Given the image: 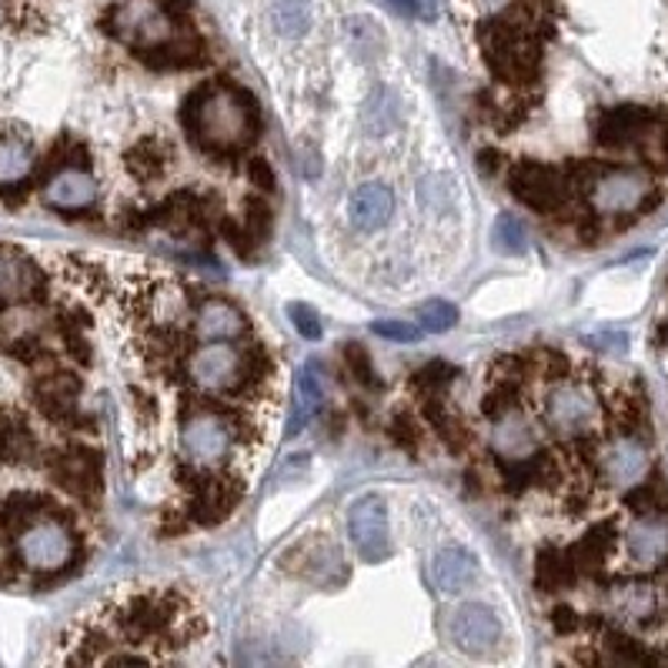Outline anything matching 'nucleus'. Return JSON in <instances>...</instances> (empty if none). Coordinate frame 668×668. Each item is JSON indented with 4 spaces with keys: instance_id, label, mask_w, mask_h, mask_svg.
Instances as JSON below:
<instances>
[{
    "instance_id": "47",
    "label": "nucleus",
    "mask_w": 668,
    "mask_h": 668,
    "mask_svg": "<svg viewBox=\"0 0 668 668\" xmlns=\"http://www.w3.org/2000/svg\"><path fill=\"white\" fill-rule=\"evenodd\" d=\"M552 625H555V632H559V635H568V632H575V628H578V612H575V608H568V605H559V608L552 612Z\"/></svg>"
},
{
    "instance_id": "44",
    "label": "nucleus",
    "mask_w": 668,
    "mask_h": 668,
    "mask_svg": "<svg viewBox=\"0 0 668 668\" xmlns=\"http://www.w3.org/2000/svg\"><path fill=\"white\" fill-rule=\"evenodd\" d=\"M392 438L401 445V448H411V451H418V425L411 421V418H405V415H398L395 418V425H392Z\"/></svg>"
},
{
    "instance_id": "34",
    "label": "nucleus",
    "mask_w": 668,
    "mask_h": 668,
    "mask_svg": "<svg viewBox=\"0 0 668 668\" xmlns=\"http://www.w3.org/2000/svg\"><path fill=\"white\" fill-rule=\"evenodd\" d=\"M455 368L451 365H445V362H431V365H425V368H418L415 375H411V382H408V388L418 395V398H431V395H445V388L455 382Z\"/></svg>"
},
{
    "instance_id": "35",
    "label": "nucleus",
    "mask_w": 668,
    "mask_h": 668,
    "mask_svg": "<svg viewBox=\"0 0 668 668\" xmlns=\"http://www.w3.org/2000/svg\"><path fill=\"white\" fill-rule=\"evenodd\" d=\"M418 198H421V205L428 211H435L441 218H451L455 208H458V195H455L448 178H425L421 188H418Z\"/></svg>"
},
{
    "instance_id": "33",
    "label": "nucleus",
    "mask_w": 668,
    "mask_h": 668,
    "mask_svg": "<svg viewBox=\"0 0 668 668\" xmlns=\"http://www.w3.org/2000/svg\"><path fill=\"white\" fill-rule=\"evenodd\" d=\"M271 21H274L281 38H301V34H307L314 14H311L307 0H278L274 11H271Z\"/></svg>"
},
{
    "instance_id": "23",
    "label": "nucleus",
    "mask_w": 668,
    "mask_h": 668,
    "mask_svg": "<svg viewBox=\"0 0 668 668\" xmlns=\"http://www.w3.org/2000/svg\"><path fill=\"white\" fill-rule=\"evenodd\" d=\"M494 455L501 461H525L535 455V435L532 425L525 418H519L515 411H505L501 418H494Z\"/></svg>"
},
{
    "instance_id": "28",
    "label": "nucleus",
    "mask_w": 668,
    "mask_h": 668,
    "mask_svg": "<svg viewBox=\"0 0 668 668\" xmlns=\"http://www.w3.org/2000/svg\"><path fill=\"white\" fill-rule=\"evenodd\" d=\"M51 509V501L41 498V494H31V491H14L4 498V505H0V535H4L8 542L31 522L38 519L41 512Z\"/></svg>"
},
{
    "instance_id": "17",
    "label": "nucleus",
    "mask_w": 668,
    "mask_h": 668,
    "mask_svg": "<svg viewBox=\"0 0 668 668\" xmlns=\"http://www.w3.org/2000/svg\"><path fill=\"white\" fill-rule=\"evenodd\" d=\"M602 468H605V478H608V481H615V484H622V488H632V484L645 481V474H648V451H645V445L635 441V438H618V441L605 451Z\"/></svg>"
},
{
    "instance_id": "10",
    "label": "nucleus",
    "mask_w": 668,
    "mask_h": 668,
    "mask_svg": "<svg viewBox=\"0 0 668 668\" xmlns=\"http://www.w3.org/2000/svg\"><path fill=\"white\" fill-rule=\"evenodd\" d=\"M97 201V181L87 175L84 164H64L44 185V205L64 215L87 211Z\"/></svg>"
},
{
    "instance_id": "27",
    "label": "nucleus",
    "mask_w": 668,
    "mask_h": 668,
    "mask_svg": "<svg viewBox=\"0 0 668 668\" xmlns=\"http://www.w3.org/2000/svg\"><path fill=\"white\" fill-rule=\"evenodd\" d=\"M668 549V529L655 519V515H645L632 525L628 532V555L638 562V565H655Z\"/></svg>"
},
{
    "instance_id": "8",
    "label": "nucleus",
    "mask_w": 668,
    "mask_h": 668,
    "mask_svg": "<svg viewBox=\"0 0 668 668\" xmlns=\"http://www.w3.org/2000/svg\"><path fill=\"white\" fill-rule=\"evenodd\" d=\"M195 498H191V519L198 525H218L225 522L244 494V481L238 474H208L201 471L195 481Z\"/></svg>"
},
{
    "instance_id": "4",
    "label": "nucleus",
    "mask_w": 668,
    "mask_h": 668,
    "mask_svg": "<svg viewBox=\"0 0 668 668\" xmlns=\"http://www.w3.org/2000/svg\"><path fill=\"white\" fill-rule=\"evenodd\" d=\"M241 421L221 411H195L181 428V451L191 465L205 468L228 455L231 441L241 435Z\"/></svg>"
},
{
    "instance_id": "21",
    "label": "nucleus",
    "mask_w": 668,
    "mask_h": 668,
    "mask_svg": "<svg viewBox=\"0 0 668 668\" xmlns=\"http://www.w3.org/2000/svg\"><path fill=\"white\" fill-rule=\"evenodd\" d=\"M395 215V195L385 185H365L355 191L352 198V221L358 231L372 234L378 228H385Z\"/></svg>"
},
{
    "instance_id": "29",
    "label": "nucleus",
    "mask_w": 668,
    "mask_h": 668,
    "mask_svg": "<svg viewBox=\"0 0 668 668\" xmlns=\"http://www.w3.org/2000/svg\"><path fill=\"white\" fill-rule=\"evenodd\" d=\"M578 575V565L572 559V552H562L555 545L542 549L539 552V565H535V582L542 592H559V588H568Z\"/></svg>"
},
{
    "instance_id": "22",
    "label": "nucleus",
    "mask_w": 668,
    "mask_h": 668,
    "mask_svg": "<svg viewBox=\"0 0 668 668\" xmlns=\"http://www.w3.org/2000/svg\"><path fill=\"white\" fill-rule=\"evenodd\" d=\"M77 392H81V382H77L74 375H67V372L44 375V378L34 385V395H38L44 415L54 418V421H67V418H74Z\"/></svg>"
},
{
    "instance_id": "42",
    "label": "nucleus",
    "mask_w": 668,
    "mask_h": 668,
    "mask_svg": "<svg viewBox=\"0 0 668 668\" xmlns=\"http://www.w3.org/2000/svg\"><path fill=\"white\" fill-rule=\"evenodd\" d=\"M288 314H291V321H294V327H298L301 338H307V342L321 338V321H317V314H314L307 304H291Z\"/></svg>"
},
{
    "instance_id": "24",
    "label": "nucleus",
    "mask_w": 668,
    "mask_h": 668,
    "mask_svg": "<svg viewBox=\"0 0 668 668\" xmlns=\"http://www.w3.org/2000/svg\"><path fill=\"white\" fill-rule=\"evenodd\" d=\"M34 455H38V438L31 425L24 421V415L0 408V458L11 465H24V461H34Z\"/></svg>"
},
{
    "instance_id": "7",
    "label": "nucleus",
    "mask_w": 668,
    "mask_h": 668,
    "mask_svg": "<svg viewBox=\"0 0 668 668\" xmlns=\"http://www.w3.org/2000/svg\"><path fill=\"white\" fill-rule=\"evenodd\" d=\"M448 638L458 651L481 658L501 641V622L491 608H484L478 602H465L448 618Z\"/></svg>"
},
{
    "instance_id": "12",
    "label": "nucleus",
    "mask_w": 668,
    "mask_h": 668,
    "mask_svg": "<svg viewBox=\"0 0 668 668\" xmlns=\"http://www.w3.org/2000/svg\"><path fill=\"white\" fill-rule=\"evenodd\" d=\"M592 205L602 215H625L641 208L648 195V178L641 171H605L592 188Z\"/></svg>"
},
{
    "instance_id": "46",
    "label": "nucleus",
    "mask_w": 668,
    "mask_h": 668,
    "mask_svg": "<svg viewBox=\"0 0 668 668\" xmlns=\"http://www.w3.org/2000/svg\"><path fill=\"white\" fill-rule=\"evenodd\" d=\"M160 14H164L167 21H175V24H188L191 14H195V0H164Z\"/></svg>"
},
{
    "instance_id": "18",
    "label": "nucleus",
    "mask_w": 668,
    "mask_h": 668,
    "mask_svg": "<svg viewBox=\"0 0 668 668\" xmlns=\"http://www.w3.org/2000/svg\"><path fill=\"white\" fill-rule=\"evenodd\" d=\"M147 67L157 71H181V67H198L208 61V48L201 38H167L147 51H137Z\"/></svg>"
},
{
    "instance_id": "9",
    "label": "nucleus",
    "mask_w": 668,
    "mask_h": 668,
    "mask_svg": "<svg viewBox=\"0 0 668 668\" xmlns=\"http://www.w3.org/2000/svg\"><path fill=\"white\" fill-rule=\"evenodd\" d=\"M348 532L355 542V552L365 562H382L388 559L392 545H388V519H385V501L375 494L358 498L352 512H348Z\"/></svg>"
},
{
    "instance_id": "32",
    "label": "nucleus",
    "mask_w": 668,
    "mask_h": 668,
    "mask_svg": "<svg viewBox=\"0 0 668 668\" xmlns=\"http://www.w3.org/2000/svg\"><path fill=\"white\" fill-rule=\"evenodd\" d=\"M612 549H615V525L605 522V525H598L595 532H588V535L572 549V559H575L578 568H595V565H602V562L612 555Z\"/></svg>"
},
{
    "instance_id": "3",
    "label": "nucleus",
    "mask_w": 668,
    "mask_h": 668,
    "mask_svg": "<svg viewBox=\"0 0 668 668\" xmlns=\"http://www.w3.org/2000/svg\"><path fill=\"white\" fill-rule=\"evenodd\" d=\"M484 61L491 64V71L501 81H525L535 74L539 67V44L515 24L505 18H491L481 24L478 31Z\"/></svg>"
},
{
    "instance_id": "31",
    "label": "nucleus",
    "mask_w": 668,
    "mask_h": 668,
    "mask_svg": "<svg viewBox=\"0 0 668 668\" xmlns=\"http://www.w3.org/2000/svg\"><path fill=\"white\" fill-rule=\"evenodd\" d=\"M191 317V298L181 288H160L150 294V321L164 331H178Z\"/></svg>"
},
{
    "instance_id": "15",
    "label": "nucleus",
    "mask_w": 668,
    "mask_h": 668,
    "mask_svg": "<svg viewBox=\"0 0 668 668\" xmlns=\"http://www.w3.org/2000/svg\"><path fill=\"white\" fill-rule=\"evenodd\" d=\"M195 331H198V338L205 345H211V342H234V338H241V334L248 331V321H244V314L234 304H228L221 298H205L198 304V311H195Z\"/></svg>"
},
{
    "instance_id": "45",
    "label": "nucleus",
    "mask_w": 668,
    "mask_h": 668,
    "mask_svg": "<svg viewBox=\"0 0 668 668\" xmlns=\"http://www.w3.org/2000/svg\"><path fill=\"white\" fill-rule=\"evenodd\" d=\"M539 362L545 365V378H552V382H559V378L568 375V358H565L562 352L542 348V352H539Z\"/></svg>"
},
{
    "instance_id": "40",
    "label": "nucleus",
    "mask_w": 668,
    "mask_h": 668,
    "mask_svg": "<svg viewBox=\"0 0 668 668\" xmlns=\"http://www.w3.org/2000/svg\"><path fill=\"white\" fill-rule=\"evenodd\" d=\"M345 362L352 368V375L365 385V388H378V378H375V365L365 352V345H345Z\"/></svg>"
},
{
    "instance_id": "16",
    "label": "nucleus",
    "mask_w": 668,
    "mask_h": 668,
    "mask_svg": "<svg viewBox=\"0 0 668 668\" xmlns=\"http://www.w3.org/2000/svg\"><path fill=\"white\" fill-rule=\"evenodd\" d=\"M51 474L67 491L87 498L101 491V458L94 451H64L51 461Z\"/></svg>"
},
{
    "instance_id": "2",
    "label": "nucleus",
    "mask_w": 668,
    "mask_h": 668,
    "mask_svg": "<svg viewBox=\"0 0 668 668\" xmlns=\"http://www.w3.org/2000/svg\"><path fill=\"white\" fill-rule=\"evenodd\" d=\"M18 559L38 572V575H54L64 572L74 555H77V539L71 532V525L58 515V512H41L38 519H31L14 539H11Z\"/></svg>"
},
{
    "instance_id": "19",
    "label": "nucleus",
    "mask_w": 668,
    "mask_h": 668,
    "mask_svg": "<svg viewBox=\"0 0 668 668\" xmlns=\"http://www.w3.org/2000/svg\"><path fill=\"white\" fill-rule=\"evenodd\" d=\"M431 578H435L438 592L455 595L478 578V562L471 559V552H465L458 545H445L431 559Z\"/></svg>"
},
{
    "instance_id": "20",
    "label": "nucleus",
    "mask_w": 668,
    "mask_h": 668,
    "mask_svg": "<svg viewBox=\"0 0 668 668\" xmlns=\"http://www.w3.org/2000/svg\"><path fill=\"white\" fill-rule=\"evenodd\" d=\"M34 175V147L24 134L0 131V188L14 191Z\"/></svg>"
},
{
    "instance_id": "30",
    "label": "nucleus",
    "mask_w": 668,
    "mask_h": 668,
    "mask_svg": "<svg viewBox=\"0 0 668 668\" xmlns=\"http://www.w3.org/2000/svg\"><path fill=\"white\" fill-rule=\"evenodd\" d=\"M167 157H171V147L157 137H144L137 147L127 150V171L137 181H157L167 171Z\"/></svg>"
},
{
    "instance_id": "37",
    "label": "nucleus",
    "mask_w": 668,
    "mask_h": 668,
    "mask_svg": "<svg viewBox=\"0 0 668 668\" xmlns=\"http://www.w3.org/2000/svg\"><path fill=\"white\" fill-rule=\"evenodd\" d=\"M271 221H274V215H271L264 198H248L244 201V231L251 234L254 244H261L271 234Z\"/></svg>"
},
{
    "instance_id": "13",
    "label": "nucleus",
    "mask_w": 668,
    "mask_h": 668,
    "mask_svg": "<svg viewBox=\"0 0 668 668\" xmlns=\"http://www.w3.org/2000/svg\"><path fill=\"white\" fill-rule=\"evenodd\" d=\"M545 421L562 435H582L595 425V401L578 385H562L545 405Z\"/></svg>"
},
{
    "instance_id": "25",
    "label": "nucleus",
    "mask_w": 668,
    "mask_h": 668,
    "mask_svg": "<svg viewBox=\"0 0 668 668\" xmlns=\"http://www.w3.org/2000/svg\"><path fill=\"white\" fill-rule=\"evenodd\" d=\"M298 575L317 582V585H334V582H345V562H342V552L334 549L331 542L317 539V542H307L301 549V565H298Z\"/></svg>"
},
{
    "instance_id": "14",
    "label": "nucleus",
    "mask_w": 668,
    "mask_h": 668,
    "mask_svg": "<svg viewBox=\"0 0 668 668\" xmlns=\"http://www.w3.org/2000/svg\"><path fill=\"white\" fill-rule=\"evenodd\" d=\"M41 294V271L14 248H0V304H21Z\"/></svg>"
},
{
    "instance_id": "36",
    "label": "nucleus",
    "mask_w": 668,
    "mask_h": 668,
    "mask_svg": "<svg viewBox=\"0 0 668 668\" xmlns=\"http://www.w3.org/2000/svg\"><path fill=\"white\" fill-rule=\"evenodd\" d=\"M401 121V111H398V101L388 94V91H378L372 101H368V111H365V124L372 134H388L392 127H398Z\"/></svg>"
},
{
    "instance_id": "43",
    "label": "nucleus",
    "mask_w": 668,
    "mask_h": 668,
    "mask_svg": "<svg viewBox=\"0 0 668 668\" xmlns=\"http://www.w3.org/2000/svg\"><path fill=\"white\" fill-rule=\"evenodd\" d=\"M244 171H248V181L258 188V191H274V167L264 160V157H251L248 164H244Z\"/></svg>"
},
{
    "instance_id": "38",
    "label": "nucleus",
    "mask_w": 668,
    "mask_h": 668,
    "mask_svg": "<svg viewBox=\"0 0 668 668\" xmlns=\"http://www.w3.org/2000/svg\"><path fill=\"white\" fill-rule=\"evenodd\" d=\"M494 248L505 251V254H522L525 251V228L512 215L498 218V225H494Z\"/></svg>"
},
{
    "instance_id": "26",
    "label": "nucleus",
    "mask_w": 668,
    "mask_h": 668,
    "mask_svg": "<svg viewBox=\"0 0 668 668\" xmlns=\"http://www.w3.org/2000/svg\"><path fill=\"white\" fill-rule=\"evenodd\" d=\"M651 124V114L638 111V107H615V111H605L602 121H598V140L605 147H622L635 137H641Z\"/></svg>"
},
{
    "instance_id": "49",
    "label": "nucleus",
    "mask_w": 668,
    "mask_h": 668,
    "mask_svg": "<svg viewBox=\"0 0 668 668\" xmlns=\"http://www.w3.org/2000/svg\"><path fill=\"white\" fill-rule=\"evenodd\" d=\"M494 157H498L494 150H481V171H488V175L494 171V167H498V160H494Z\"/></svg>"
},
{
    "instance_id": "1",
    "label": "nucleus",
    "mask_w": 668,
    "mask_h": 668,
    "mask_svg": "<svg viewBox=\"0 0 668 668\" xmlns=\"http://www.w3.org/2000/svg\"><path fill=\"white\" fill-rule=\"evenodd\" d=\"M185 127L205 150H238L254 140L261 127V114L254 97L231 84H201L181 111Z\"/></svg>"
},
{
    "instance_id": "6",
    "label": "nucleus",
    "mask_w": 668,
    "mask_h": 668,
    "mask_svg": "<svg viewBox=\"0 0 668 668\" xmlns=\"http://www.w3.org/2000/svg\"><path fill=\"white\" fill-rule=\"evenodd\" d=\"M509 188L525 208H532L539 215H555L568 205L565 171H555V167L539 164V160H519L509 175Z\"/></svg>"
},
{
    "instance_id": "11",
    "label": "nucleus",
    "mask_w": 668,
    "mask_h": 668,
    "mask_svg": "<svg viewBox=\"0 0 668 668\" xmlns=\"http://www.w3.org/2000/svg\"><path fill=\"white\" fill-rule=\"evenodd\" d=\"M104 24L117 41H124V44H131L137 51H147V48L167 41V24L144 4H117V8H111Z\"/></svg>"
},
{
    "instance_id": "48",
    "label": "nucleus",
    "mask_w": 668,
    "mask_h": 668,
    "mask_svg": "<svg viewBox=\"0 0 668 668\" xmlns=\"http://www.w3.org/2000/svg\"><path fill=\"white\" fill-rule=\"evenodd\" d=\"M392 4H395L398 11H405V14H418V11H421L418 0H392Z\"/></svg>"
},
{
    "instance_id": "41",
    "label": "nucleus",
    "mask_w": 668,
    "mask_h": 668,
    "mask_svg": "<svg viewBox=\"0 0 668 668\" xmlns=\"http://www.w3.org/2000/svg\"><path fill=\"white\" fill-rule=\"evenodd\" d=\"M372 331L382 334V338H388V342H405V345L421 338V327H415L408 321H375Z\"/></svg>"
},
{
    "instance_id": "5",
    "label": "nucleus",
    "mask_w": 668,
    "mask_h": 668,
    "mask_svg": "<svg viewBox=\"0 0 668 668\" xmlns=\"http://www.w3.org/2000/svg\"><path fill=\"white\" fill-rule=\"evenodd\" d=\"M188 375L198 392L205 395H228L241 385H248V365L244 352H238L231 342H211L198 348L188 362Z\"/></svg>"
},
{
    "instance_id": "39",
    "label": "nucleus",
    "mask_w": 668,
    "mask_h": 668,
    "mask_svg": "<svg viewBox=\"0 0 668 668\" xmlns=\"http://www.w3.org/2000/svg\"><path fill=\"white\" fill-rule=\"evenodd\" d=\"M418 321H421V327L425 331H451L455 327V321H458V311H455V304H448V301H428L421 311H418Z\"/></svg>"
}]
</instances>
